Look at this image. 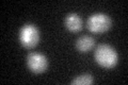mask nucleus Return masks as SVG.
<instances>
[{
    "instance_id": "obj_1",
    "label": "nucleus",
    "mask_w": 128,
    "mask_h": 85,
    "mask_svg": "<svg viewBox=\"0 0 128 85\" xmlns=\"http://www.w3.org/2000/svg\"><path fill=\"white\" fill-rule=\"evenodd\" d=\"M95 60L100 66L105 68H111L118 63V53L114 48L102 44L96 48Z\"/></svg>"
},
{
    "instance_id": "obj_2",
    "label": "nucleus",
    "mask_w": 128,
    "mask_h": 85,
    "mask_svg": "<svg viewBox=\"0 0 128 85\" xmlns=\"http://www.w3.org/2000/svg\"><path fill=\"white\" fill-rule=\"evenodd\" d=\"M86 26L88 29L93 33H102L111 27V19L107 14L96 13L89 17Z\"/></svg>"
},
{
    "instance_id": "obj_3",
    "label": "nucleus",
    "mask_w": 128,
    "mask_h": 85,
    "mask_svg": "<svg viewBox=\"0 0 128 85\" xmlns=\"http://www.w3.org/2000/svg\"><path fill=\"white\" fill-rule=\"evenodd\" d=\"M19 39L22 46L27 48L34 47L40 39L38 29L33 25H25L19 32Z\"/></svg>"
},
{
    "instance_id": "obj_4",
    "label": "nucleus",
    "mask_w": 128,
    "mask_h": 85,
    "mask_svg": "<svg viewBox=\"0 0 128 85\" xmlns=\"http://www.w3.org/2000/svg\"><path fill=\"white\" fill-rule=\"evenodd\" d=\"M27 65L33 72H42L48 66L47 58L42 53L31 52L27 56Z\"/></svg>"
},
{
    "instance_id": "obj_5",
    "label": "nucleus",
    "mask_w": 128,
    "mask_h": 85,
    "mask_svg": "<svg viewBox=\"0 0 128 85\" xmlns=\"http://www.w3.org/2000/svg\"><path fill=\"white\" fill-rule=\"evenodd\" d=\"M65 27L72 32H78L82 28V19L78 14L70 13L65 17Z\"/></svg>"
},
{
    "instance_id": "obj_6",
    "label": "nucleus",
    "mask_w": 128,
    "mask_h": 85,
    "mask_svg": "<svg viewBox=\"0 0 128 85\" xmlns=\"http://www.w3.org/2000/svg\"><path fill=\"white\" fill-rule=\"evenodd\" d=\"M94 44H95V42H94L93 37H91L89 35H84L77 39L76 47H77V49L80 52H88L94 47Z\"/></svg>"
},
{
    "instance_id": "obj_7",
    "label": "nucleus",
    "mask_w": 128,
    "mask_h": 85,
    "mask_svg": "<svg viewBox=\"0 0 128 85\" xmlns=\"http://www.w3.org/2000/svg\"><path fill=\"white\" fill-rule=\"evenodd\" d=\"M93 82H94L93 77L89 74H86V75H81V76L77 77V78L74 79L70 83L74 85H89V84H92Z\"/></svg>"
}]
</instances>
